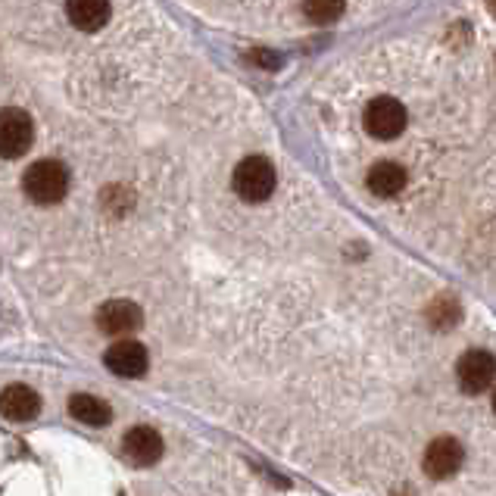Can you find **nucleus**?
<instances>
[{
  "mask_svg": "<svg viewBox=\"0 0 496 496\" xmlns=\"http://www.w3.org/2000/svg\"><path fill=\"white\" fill-rule=\"evenodd\" d=\"M69 416H72L75 422L88 425V428H106V425L113 422L110 403L100 397H91V393H75V397H69Z\"/></svg>",
  "mask_w": 496,
  "mask_h": 496,
  "instance_id": "nucleus-12",
  "label": "nucleus"
},
{
  "mask_svg": "<svg viewBox=\"0 0 496 496\" xmlns=\"http://www.w3.org/2000/svg\"><path fill=\"white\" fill-rule=\"evenodd\" d=\"M231 184H234V194H238L240 200L263 203V200H269L272 190H275L278 172L265 156H247V160H240L238 169H234Z\"/></svg>",
  "mask_w": 496,
  "mask_h": 496,
  "instance_id": "nucleus-2",
  "label": "nucleus"
},
{
  "mask_svg": "<svg viewBox=\"0 0 496 496\" xmlns=\"http://www.w3.org/2000/svg\"><path fill=\"white\" fill-rule=\"evenodd\" d=\"M22 190L29 194L31 203L41 206H54L66 197L69 190V172L60 160H38L29 165L22 178Z\"/></svg>",
  "mask_w": 496,
  "mask_h": 496,
  "instance_id": "nucleus-1",
  "label": "nucleus"
},
{
  "mask_svg": "<svg viewBox=\"0 0 496 496\" xmlns=\"http://www.w3.org/2000/svg\"><path fill=\"white\" fill-rule=\"evenodd\" d=\"M487 10H491L493 16H496V0H487Z\"/></svg>",
  "mask_w": 496,
  "mask_h": 496,
  "instance_id": "nucleus-17",
  "label": "nucleus"
},
{
  "mask_svg": "<svg viewBox=\"0 0 496 496\" xmlns=\"http://www.w3.org/2000/svg\"><path fill=\"white\" fill-rule=\"evenodd\" d=\"M366 184L374 197H397L406 188V169L399 163H374L366 175Z\"/></svg>",
  "mask_w": 496,
  "mask_h": 496,
  "instance_id": "nucleus-13",
  "label": "nucleus"
},
{
  "mask_svg": "<svg viewBox=\"0 0 496 496\" xmlns=\"http://www.w3.org/2000/svg\"><path fill=\"white\" fill-rule=\"evenodd\" d=\"M110 0H66V16L79 31H100L110 22Z\"/></svg>",
  "mask_w": 496,
  "mask_h": 496,
  "instance_id": "nucleus-11",
  "label": "nucleus"
},
{
  "mask_svg": "<svg viewBox=\"0 0 496 496\" xmlns=\"http://www.w3.org/2000/svg\"><path fill=\"white\" fill-rule=\"evenodd\" d=\"M247 63H253V66H259V69H278L282 66V54H272V50H250L247 54Z\"/></svg>",
  "mask_w": 496,
  "mask_h": 496,
  "instance_id": "nucleus-16",
  "label": "nucleus"
},
{
  "mask_svg": "<svg viewBox=\"0 0 496 496\" xmlns=\"http://www.w3.org/2000/svg\"><path fill=\"white\" fill-rule=\"evenodd\" d=\"M493 412H496V391H493Z\"/></svg>",
  "mask_w": 496,
  "mask_h": 496,
  "instance_id": "nucleus-18",
  "label": "nucleus"
},
{
  "mask_svg": "<svg viewBox=\"0 0 496 496\" xmlns=\"http://www.w3.org/2000/svg\"><path fill=\"white\" fill-rule=\"evenodd\" d=\"M163 450L165 447H163L160 431L147 428V425L131 428L129 434H125V441H122L125 459H129L131 466H138V468H147V466H154V462H160Z\"/></svg>",
  "mask_w": 496,
  "mask_h": 496,
  "instance_id": "nucleus-9",
  "label": "nucleus"
},
{
  "mask_svg": "<svg viewBox=\"0 0 496 496\" xmlns=\"http://www.w3.org/2000/svg\"><path fill=\"white\" fill-rule=\"evenodd\" d=\"M144 325V313L131 300H106L97 309V328L110 337H129Z\"/></svg>",
  "mask_w": 496,
  "mask_h": 496,
  "instance_id": "nucleus-7",
  "label": "nucleus"
},
{
  "mask_svg": "<svg viewBox=\"0 0 496 496\" xmlns=\"http://www.w3.org/2000/svg\"><path fill=\"white\" fill-rule=\"evenodd\" d=\"M459 315H462V309H459V303L453 300L450 294H443V297H437L434 303L428 307V322L434 325L437 331H447V328H456L459 325Z\"/></svg>",
  "mask_w": 496,
  "mask_h": 496,
  "instance_id": "nucleus-14",
  "label": "nucleus"
},
{
  "mask_svg": "<svg viewBox=\"0 0 496 496\" xmlns=\"http://www.w3.org/2000/svg\"><path fill=\"white\" fill-rule=\"evenodd\" d=\"M41 412V397L29 384H10L0 391V416L10 422H31Z\"/></svg>",
  "mask_w": 496,
  "mask_h": 496,
  "instance_id": "nucleus-10",
  "label": "nucleus"
},
{
  "mask_svg": "<svg viewBox=\"0 0 496 496\" xmlns=\"http://www.w3.org/2000/svg\"><path fill=\"white\" fill-rule=\"evenodd\" d=\"M343 10H347L343 0H303V16L315 25L337 22V19L343 16Z\"/></svg>",
  "mask_w": 496,
  "mask_h": 496,
  "instance_id": "nucleus-15",
  "label": "nucleus"
},
{
  "mask_svg": "<svg viewBox=\"0 0 496 496\" xmlns=\"http://www.w3.org/2000/svg\"><path fill=\"white\" fill-rule=\"evenodd\" d=\"M456 381L466 393L478 397L496 381V356L487 349H468L456 366Z\"/></svg>",
  "mask_w": 496,
  "mask_h": 496,
  "instance_id": "nucleus-5",
  "label": "nucleus"
},
{
  "mask_svg": "<svg viewBox=\"0 0 496 496\" xmlns=\"http://www.w3.org/2000/svg\"><path fill=\"white\" fill-rule=\"evenodd\" d=\"M462 462H466L462 443L456 441V437H437V441H431L428 450H425L422 466H425V475H431L434 481H447L459 472Z\"/></svg>",
  "mask_w": 496,
  "mask_h": 496,
  "instance_id": "nucleus-6",
  "label": "nucleus"
},
{
  "mask_svg": "<svg viewBox=\"0 0 496 496\" xmlns=\"http://www.w3.org/2000/svg\"><path fill=\"white\" fill-rule=\"evenodd\" d=\"M31 141H35V125L29 113L16 106L0 110V160H19L29 154Z\"/></svg>",
  "mask_w": 496,
  "mask_h": 496,
  "instance_id": "nucleus-4",
  "label": "nucleus"
},
{
  "mask_svg": "<svg viewBox=\"0 0 496 496\" xmlns=\"http://www.w3.org/2000/svg\"><path fill=\"white\" fill-rule=\"evenodd\" d=\"M104 362L113 374H119V378H141L150 366V356H147V347H144V343L116 340L110 349H106Z\"/></svg>",
  "mask_w": 496,
  "mask_h": 496,
  "instance_id": "nucleus-8",
  "label": "nucleus"
},
{
  "mask_svg": "<svg viewBox=\"0 0 496 496\" xmlns=\"http://www.w3.org/2000/svg\"><path fill=\"white\" fill-rule=\"evenodd\" d=\"M362 122H366V131L372 138H378V141H393V138L403 135L409 116H406V106L399 104L397 97H374L372 104L366 106Z\"/></svg>",
  "mask_w": 496,
  "mask_h": 496,
  "instance_id": "nucleus-3",
  "label": "nucleus"
}]
</instances>
